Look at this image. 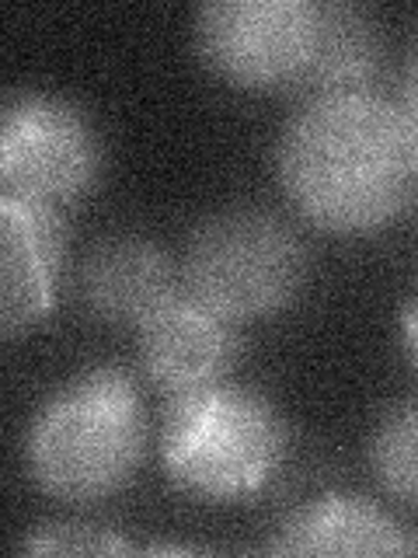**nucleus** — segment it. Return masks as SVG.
I'll return each mask as SVG.
<instances>
[{
    "label": "nucleus",
    "mask_w": 418,
    "mask_h": 558,
    "mask_svg": "<svg viewBox=\"0 0 418 558\" xmlns=\"http://www.w3.org/2000/svg\"><path fill=\"white\" fill-rule=\"evenodd\" d=\"M144 405L126 371L91 366L35 412L25 458L49 496L91 502L119 493L144 458Z\"/></svg>",
    "instance_id": "nucleus-2"
},
{
    "label": "nucleus",
    "mask_w": 418,
    "mask_h": 558,
    "mask_svg": "<svg viewBox=\"0 0 418 558\" xmlns=\"http://www.w3.org/2000/svg\"><path fill=\"white\" fill-rule=\"evenodd\" d=\"M286 453V423L272 401L237 384L171 395L161 458L171 482L199 499H244L266 485Z\"/></svg>",
    "instance_id": "nucleus-3"
},
{
    "label": "nucleus",
    "mask_w": 418,
    "mask_h": 558,
    "mask_svg": "<svg viewBox=\"0 0 418 558\" xmlns=\"http://www.w3.org/2000/svg\"><path fill=\"white\" fill-rule=\"evenodd\" d=\"M25 555H130L133 545L101 523H46L22 541Z\"/></svg>",
    "instance_id": "nucleus-13"
},
{
    "label": "nucleus",
    "mask_w": 418,
    "mask_h": 558,
    "mask_svg": "<svg viewBox=\"0 0 418 558\" xmlns=\"http://www.w3.org/2000/svg\"><path fill=\"white\" fill-rule=\"evenodd\" d=\"M307 283V248L266 209H226L192 231L182 290L231 322L286 311Z\"/></svg>",
    "instance_id": "nucleus-4"
},
{
    "label": "nucleus",
    "mask_w": 418,
    "mask_h": 558,
    "mask_svg": "<svg viewBox=\"0 0 418 558\" xmlns=\"http://www.w3.org/2000/svg\"><path fill=\"white\" fill-rule=\"evenodd\" d=\"M408 555H418V534H415V537L408 541Z\"/></svg>",
    "instance_id": "nucleus-16"
},
{
    "label": "nucleus",
    "mask_w": 418,
    "mask_h": 558,
    "mask_svg": "<svg viewBox=\"0 0 418 558\" xmlns=\"http://www.w3.org/2000/svg\"><path fill=\"white\" fill-rule=\"evenodd\" d=\"M179 290L182 283L168 252L139 234H119L95 244L81 276L87 311L112 325L139 328Z\"/></svg>",
    "instance_id": "nucleus-9"
},
{
    "label": "nucleus",
    "mask_w": 418,
    "mask_h": 558,
    "mask_svg": "<svg viewBox=\"0 0 418 558\" xmlns=\"http://www.w3.org/2000/svg\"><path fill=\"white\" fill-rule=\"evenodd\" d=\"M380 63L383 43L373 14L356 4H321L318 49H314V60L296 92H304L307 98L373 92Z\"/></svg>",
    "instance_id": "nucleus-11"
},
{
    "label": "nucleus",
    "mask_w": 418,
    "mask_h": 558,
    "mask_svg": "<svg viewBox=\"0 0 418 558\" xmlns=\"http://www.w3.org/2000/svg\"><path fill=\"white\" fill-rule=\"evenodd\" d=\"M101 171V144L77 105L22 92L0 119V182L4 196L60 209L91 192Z\"/></svg>",
    "instance_id": "nucleus-5"
},
{
    "label": "nucleus",
    "mask_w": 418,
    "mask_h": 558,
    "mask_svg": "<svg viewBox=\"0 0 418 558\" xmlns=\"http://www.w3.org/2000/svg\"><path fill=\"white\" fill-rule=\"evenodd\" d=\"M272 555H408V537L377 502L321 496L283 520L266 545Z\"/></svg>",
    "instance_id": "nucleus-10"
},
{
    "label": "nucleus",
    "mask_w": 418,
    "mask_h": 558,
    "mask_svg": "<svg viewBox=\"0 0 418 558\" xmlns=\"http://www.w3.org/2000/svg\"><path fill=\"white\" fill-rule=\"evenodd\" d=\"M401 109H405L418 126V43L411 46V57L405 63V77H401Z\"/></svg>",
    "instance_id": "nucleus-14"
},
{
    "label": "nucleus",
    "mask_w": 418,
    "mask_h": 558,
    "mask_svg": "<svg viewBox=\"0 0 418 558\" xmlns=\"http://www.w3.org/2000/svg\"><path fill=\"white\" fill-rule=\"evenodd\" d=\"M63 266L66 227L60 209L0 196V325L8 339L52 311Z\"/></svg>",
    "instance_id": "nucleus-8"
},
{
    "label": "nucleus",
    "mask_w": 418,
    "mask_h": 558,
    "mask_svg": "<svg viewBox=\"0 0 418 558\" xmlns=\"http://www.w3.org/2000/svg\"><path fill=\"white\" fill-rule=\"evenodd\" d=\"M321 4L310 0H213L196 17L202 63L241 87H296L318 49Z\"/></svg>",
    "instance_id": "nucleus-6"
},
{
    "label": "nucleus",
    "mask_w": 418,
    "mask_h": 558,
    "mask_svg": "<svg viewBox=\"0 0 418 558\" xmlns=\"http://www.w3.org/2000/svg\"><path fill=\"white\" fill-rule=\"evenodd\" d=\"M279 182L296 214L331 234H370L418 192V126L377 92L300 105L275 150Z\"/></svg>",
    "instance_id": "nucleus-1"
},
{
    "label": "nucleus",
    "mask_w": 418,
    "mask_h": 558,
    "mask_svg": "<svg viewBox=\"0 0 418 558\" xmlns=\"http://www.w3.org/2000/svg\"><path fill=\"white\" fill-rule=\"evenodd\" d=\"M401 339H405L411 363L418 366V293L405 304V311H401Z\"/></svg>",
    "instance_id": "nucleus-15"
},
{
    "label": "nucleus",
    "mask_w": 418,
    "mask_h": 558,
    "mask_svg": "<svg viewBox=\"0 0 418 558\" xmlns=\"http://www.w3.org/2000/svg\"><path fill=\"white\" fill-rule=\"evenodd\" d=\"M370 464L394 499L418 506V398L401 401L377 423Z\"/></svg>",
    "instance_id": "nucleus-12"
},
{
    "label": "nucleus",
    "mask_w": 418,
    "mask_h": 558,
    "mask_svg": "<svg viewBox=\"0 0 418 558\" xmlns=\"http://www.w3.org/2000/svg\"><path fill=\"white\" fill-rule=\"evenodd\" d=\"M237 322L179 290L139 325V363L168 398L226 380L241 356Z\"/></svg>",
    "instance_id": "nucleus-7"
}]
</instances>
